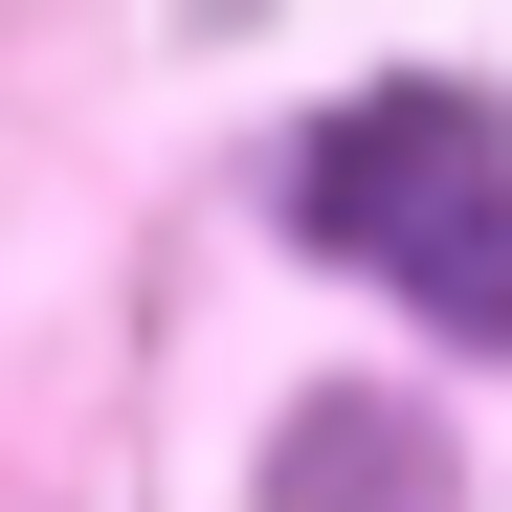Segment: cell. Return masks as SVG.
Wrapping results in <instances>:
<instances>
[{
  "mask_svg": "<svg viewBox=\"0 0 512 512\" xmlns=\"http://www.w3.org/2000/svg\"><path fill=\"white\" fill-rule=\"evenodd\" d=\"M290 223L334 245V268H379L423 334L512 357V112L490 90H357V112H312Z\"/></svg>",
  "mask_w": 512,
  "mask_h": 512,
  "instance_id": "cell-1",
  "label": "cell"
}]
</instances>
